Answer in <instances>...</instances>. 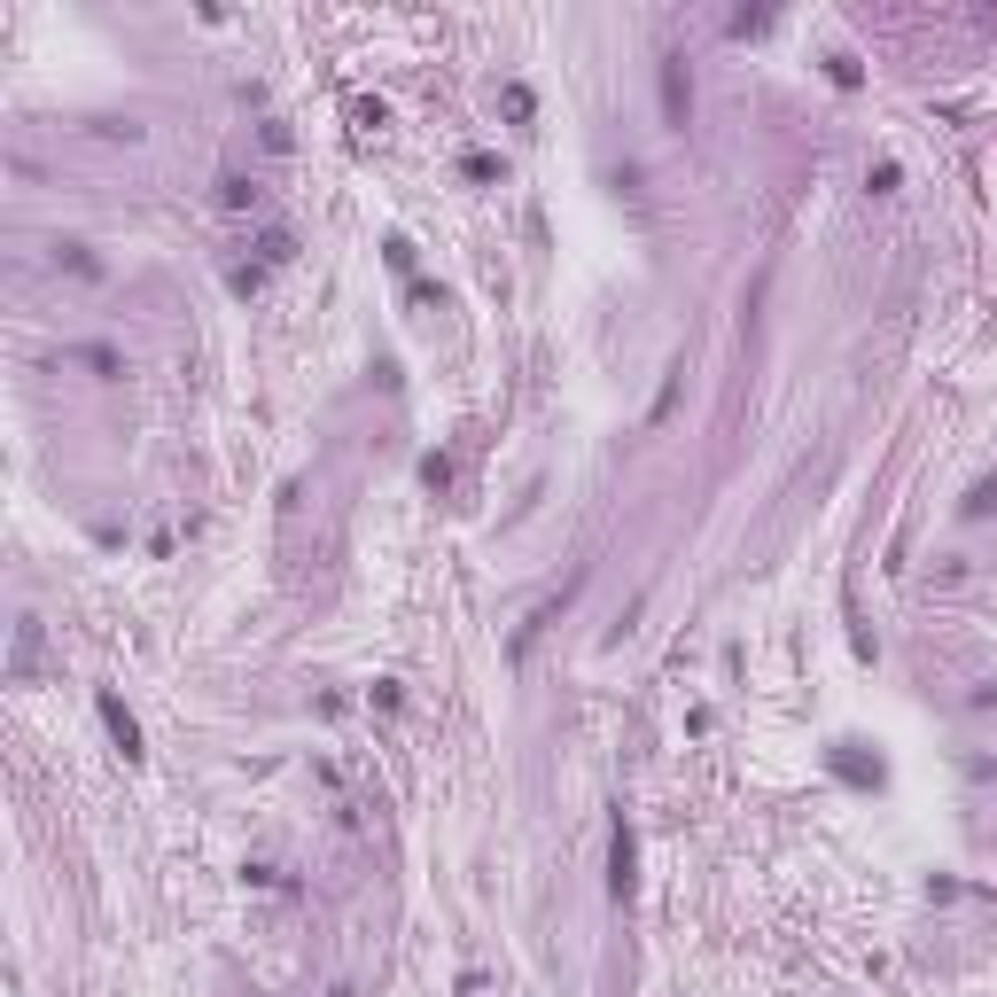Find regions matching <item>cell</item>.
Wrapping results in <instances>:
<instances>
[{
  "mask_svg": "<svg viewBox=\"0 0 997 997\" xmlns=\"http://www.w3.org/2000/svg\"><path fill=\"white\" fill-rule=\"evenodd\" d=\"M686 118H694V87H686V55H662V125H671V133H686Z\"/></svg>",
  "mask_w": 997,
  "mask_h": 997,
  "instance_id": "1",
  "label": "cell"
},
{
  "mask_svg": "<svg viewBox=\"0 0 997 997\" xmlns=\"http://www.w3.org/2000/svg\"><path fill=\"white\" fill-rule=\"evenodd\" d=\"M631 881H639V842H631V826L616 818V826H608V888L631 896Z\"/></svg>",
  "mask_w": 997,
  "mask_h": 997,
  "instance_id": "2",
  "label": "cell"
},
{
  "mask_svg": "<svg viewBox=\"0 0 997 997\" xmlns=\"http://www.w3.org/2000/svg\"><path fill=\"white\" fill-rule=\"evenodd\" d=\"M94 710H102V725H110V741H118V756H125V764H141V725H133V710H125L118 694H102Z\"/></svg>",
  "mask_w": 997,
  "mask_h": 997,
  "instance_id": "3",
  "label": "cell"
},
{
  "mask_svg": "<svg viewBox=\"0 0 997 997\" xmlns=\"http://www.w3.org/2000/svg\"><path fill=\"white\" fill-rule=\"evenodd\" d=\"M32 662H40V623H17V662H9V671L32 679Z\"/></svg>",
  "mask_w": 997,
  "mask_h": 997,
  "instance_id": "4",
  "label": "cell"
},
{
  "mask_svg": "<svg viewBox=\"0 0 997 997\" xmlns=\"http://www.w3.org/2000/svg\"><path fill=\"white\" fill-rule=\"evenodd\" d=\"M218 203H226V211H250V203H257V187H250L242 172H226V180H218Z\"/></svg>",
  "mask_w": 997,
  "mask_h": 997,
  "instance_id": "5",
  "label": "cell"
},
{
  "mask_svg": "<svg viewBox=\"0 0 997 997\" xmlns=\"http://www.w3.org/2000/svg\"><path fill=\"white\" fill-rule=\"evenodd\" d=\"M834 772H842V780H850V787H873V780H881V764H865V756H850V749H842V756H834Z\"/></svg>",
  "mask_w": 997,
  "mask_h": 997,
  "instance_id": "6",
  "label": "cell"
},
{
  "mask_svg": "<svg viewBox=\"0 0 997 997\" xmlns=\"http://www.w3.org/2000/svg\"><path fill=\"white\" fill-rule=\"evenodd\" d=\"M460 172H468V180H499V156H491V149H468Z\"/></svg>",
  "mask_w": 997,
  "mask_h": 997,
  "instance_id": "7",
  "label": "cell"
},
{
  "mask_svg": "<svg viewBox=\"0 0 997 997\" xmlns=\"http://www.w3.org/2000/svg\"><path fill=\"white\" fill-rule=\"evenodd\" d=\"M421 484H429V491H445V484H452V460H437V452H429V460H421Z\"/></svg>",
  "mask_w": 997,
  "mask_h": 997,
  "instance_id": "8",
  "label": "cell"
},
{
  "mask_svg": "<svg viewBox=\"0 0 997 997\" xmlns=\"http://www.w3.org/2000/svg\"><path fill=\"white\" fill-rule=\"evenodd\" d=\"M989 507H997V476H989V484H974V499H966V515H989Z\"/></svg>",
  "mask_w": 997,
  "mask_h": 997,
  "instance_id": "9",
  "label": "cell"
}]
</instances>
